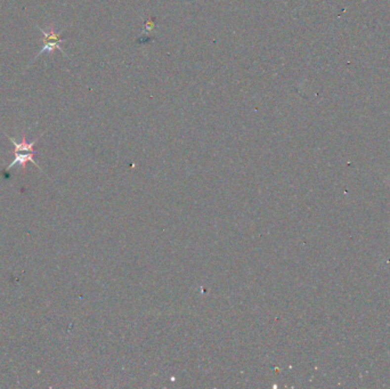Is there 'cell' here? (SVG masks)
Listing matches in <instances>:
<instances>
[{"mask_svg": "<svg viewBox=\"0 0 390 389\" xmlns=\"http://www.w3.org/2000/svg\"><path fill=\"white\" fill-rule=\"evenodd\" d=\"M6 136L8 137L9 140H10V142H12V143L14 144V151L35 152V149H33V147H35V145L37 144V142H38V141L40 140V137H42L43 135H40V136H39L38 138H37L36 141L31 142V143H28V142H27V137H25V135H23V137H22V142H21V143H17V142L15 141L13 137L8 136V135H7V134H6Z\"/></svg>", "mask_w": 390, "mask_h": 389, "instance_id": "3", "label": "cell"}, {"mask_svg": "<svg viewBox=\"0 0 390 389\" xmlns=\"http://www.w3.org/2000/svg\"><path fill=\"white\" fill-rule=\"evenodd\" d=\"M35 154H36V152L14 151V155H15L14 161L10 163L8 167L6 168V170L10 169V168H13L14 166H16V164H20V166L22 167V170H23V173H25V167H27L28 162H32L33 164H36V166L40 169V167L38 166V163H37L36 160H35Z\"/></svg>", "mask_w": 390, "mask_h": 389, "instance_id": "2", "label": "cell"}, {"mask_svg": "<svg viewBox=\"0 0 390 389\" xmlns=\"http://www.w3.org/2000/svg\"><path fill=\"white\" fill-rule=\"evenodd\" d=\"M37 27H38L40 32H42L43 36V46L42 48V50H40L38 53V55L36 56V58H38L39 56H42L43 53H51V51H54L55 49H58V50H61L62 53H64L63 48L59 47V44H61L63 41V38L61 37L62 32H55L53 29H50V31H44V30L42 27H39L38 24H37Z\"/></svg>", "mask_w": 390, "mask_h": 389, "instance_id": "1", "label": "cell"}]
</instances>
